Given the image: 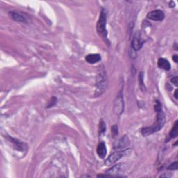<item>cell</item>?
<instances>
[{
	"instance_id": "cell-1",
	"label": "cell",
	"mask_w": 178,
	"mask_h": 178,
	"mask_svg": "<svg viewBox=\"0 0 178 178\" xmlns=\"http://www.w3.org/2000/svg\"><path fill=\"white\" fill-rule=\"evenodd\" d=\"M154 109L157 112V121L151 127H143L141 130V134L143 136L152 134L154 132H159L164 126L166 123V116L164 112L162 110V105L159 100L155 101Z\"/></svg>"
},
{
	"instance_id": "cell-2",
	"label": "cell",
	"mask_w": 178,
	"mask_h": 178,
	"mask_svg": "<svg viewBox=\"0 0 178 178\" xmlns=\"http://www.w3.org/2000/svg\"><path fill=\"white\" fill-rule=\"evenodd\" d=\"M96 96H100L106 91L107 87V79L105 72H100L96 77Z\"/></svg>"
},
{
	"instance_id": "cell-3",
	"label": "cell",
	"mask_w": 178,
	"mask_h": 178,
	"mask_svg": "<svg viewBox=\"0 0 178 178\" xmlns=\"http://www.w3.org/2000/svg\"><path fill=\"white\" fill-rule=\"evenodd\" d=\"M107 14L105 9L102 8L100 14L99 20L97 23L96 29L98 33L100 35H101L102 37L107 38V30H106V25H107Z\"/></svg>"
},
{
	"instance_id": "cell-4",
	"label": "cell",
	"mask_w": 178,
	"mask_h": 178,
	"mask_svg": "<svg viewBox=\"0 0 178 178\" xmlns=\"http://www.w3.org/2000/svg\"><path fill=\"white\" fill-rule=\"evenodd\" d=\"M130 152H131V150L130 149L123 150H119L114 152V153H112V154L109 155L107 159L105 160V164L106 166H110L112 164H114V163H116V161H118L119 159H121L123 157L130 154Z\"/></svg>"
},
{
	"instance_id": "cell-5",
	"label": "cell",
	"mask_w": 178,
	"mask_h": 178,
	"mask_svg": "<svg viewBox=\"0 0 178 178\" xmlns=\"http://www.w3.org/2000/svg\"><path fill=\"white\" fill-rule=\"evenodd\" d=\"M114 112L116 115H121L124 110V101L122 92H120L114 100Z\"/></svg>"
},
{
	"instance_id": "cell-6",
	"label": "cell",
	"mask_w": 178,
	"mask_h": 178,
	"mask_svg": "<svg viewBox=\"0 0 178 178\" xmlns=\"http://www.w3.org/2000/svg\"><path fill=\"white\" fill-rule=\"evenodd\" d=\"M144 40L142 39L141 35L140 33L136 32L134 34L133 40L132 41V47L135 51H139L142 48L143 45Z\"/></svg>"
},
{
	"instance_id": "cell-7",
	"label": "cell",
	"mask_w": 178,
	"mask_h": 178,
	"mask_svg": "<svg viewBox=\"0 0 178 178\" xmlns=\"http://www.w3.org/2000/svg\"><path fill=\"white\" fill-rule=\"evenodd\" d=\"M164 13L161 10H154L147 14L148 18L153 21H161L164 19Z\"/></svg>"
},
{
	"instance_id": "cell-8",
	"label": "cell",
	"mask_w": 178,
	"mask_h": 178,
	"mask_svg": "<svg viewBox=\"0 0 178 178\" xmlns=\"http://www.w3.org/2000/svg\"><path fill=\"white\" fill-rule=\"evenodd\" d=\"M8 15H9L10 18L13 19V20L16 21V22H24V23L26 22V17L24 16L23 14L20 13V12L13 10V11H10L8 13Z\"/></svg>"
},
{
	"instance_id": "cell-9",
	"label": "cell",
	"mask_w": 178,
	"mask_h": 178,
	"mask_svg": "<svg viewBox=\"0 0 178 178\" xmlns=\"http://www.w3.org/2000/svg\"><path fill=\"white\" fill-rule=\"evenodd\" d=\"M86 61L91 64H94L101 60V55L99 54H88L85 58Z\"/></svg>"
},
{
	"instance_id": "cell-10",
	"label": "cell",
	"mask_w": 178,
	"mask_h": 178,
	"mask_svg": "<svg viewBox=\"0 0 178 178\" xmlns=\"http://www.w3.org/2000/svg\"><path fill=\"white\" fill-rule=\"evenodd\" d=\"M97 153L100 158H105L107 155V147H106L105 143L104 142H101L98 144V148H97Z\"/></svg>"
},
{
	"instance_id": "cell-11",
	"label": "cell",
	"mask_w": 178,
	"mask_h": 178,
	"mask_svg": "<svg viewBox=\"0 0 178 178\" xmlns=\"http://www.w3.org/2000/svg\"><path fill=\"white\" fill-rule=\"evenodd\" d=\"M157 66L159 68L163 69L165 70H169L170 69V63L167 59L164 58H160L158 60Z\"/></svg>"
},
{
	"instance_id": "cell-12",
	"label": "cell",
	"mask_w": 178,
	"mask_h": 178,
	"mask_svg": "<svg viewBox=\"0 0 178 178\" xmlns=\"http://www.w3.org/2000/svg\"><path fill=\"white\" fill-rule=\"evenodd\" d=\"M128 138L127 137V136H124L122 139H121L120 141L118 143V145H114V148H124L127 145V143H129Z\"/></svg>"
},
{
	"instance_id": "cell-13",
	"label": "cell",
	"mask_w": 178,
	"mask_h": 178,
	"mask_svg": "<svg viewBox=\"0 0 178 178\" xmlns=\"http://www.w3.org/2000/svg\"><path fill=\"white\" fill-rule=\"evenodd\" d=\"M178 135V121H176L175 124H174L173 127L170 130V133H169V136L170 139L175 138Z\"/></svg>"
},
{
	"instance_id": "cell-14",
	"label": "cell",
	"mask_w": 178,
	"mask_h": 178,
	"mask_svg": "<svg viewBox=\"0 0 178 178\" xmlns=\"http://www.w3.org/2000/svg\"><path fill=\"white\" fill-rule=\"evenodd\" d=\"M123 164H121V163H118V164L115 165L114 166L112 167L111 168H109L108 170L107 171V173L109 174H112V173H118V172H120V170H121V168H122Z\"/></svg>"
},
{
	"instance_id": "cell-15",
	"label": "cell",
	"mask_w": 178,
	"mask_h": 178,
	"mask_svg": "<svg viewBox=\"0 0 178 178\" xmlns=\"http://www.w3.org/2000/svg\"><path fill=\"white\" fill-rule=\"evenodd\" d=\"M139 85H140L141 89L143 91L145 90V86H144V83H143V72H141L140 74H139Z\"/></svg>"
},
{
	"instance_id": "cell-16",
	"label": "cell",
	"mask_w": 178,
	"mask_h": 178,
	"mask_svg": "<svg viewBox=\"0 0 178 178\" xmlns=\"http://www.w3.org/2000/svg\"><path fill=\"white\" fill-rule=\"evenodd\" d=\"M106 130H107V127H106L105 123L102 120H101V121H100V129H99L100 135L103 134L105 132Z\"/></svg>"
},
{
	"instance_id": "cell-17",
	"label": "cell",
	"mask_w": 178,
	"mask_h": 178,
	"mask_svg": "<svg viewBox=\"0 0 178 178\" xmlns=\"http://www.w3.org/2000/svg\"><path fill=\"white\" fill-rule=\"evenodd\" d=\"M177 168H178V163H177V161L174 162V163H172V164H170L168 167V170H177Z\"/></svg>"
},
{
	"instance_id": "cell-18",
	"label": "cell",
	"mask_w": 178,
	"mask_h": 178,
	"mask_svg": "<svg viewBox=\"0 0 178 178\" xmlns=\"http://www.w3.org/2000/svg\"><path fill=\"white\" fill-rule=\"evenodd\" d=\"M56 102H57V99H56V98H55V97H52V99H51L50 100V104L47 105V108H50V107H54V106L56 104Z\"/></svg>"
},
{
	"instance_id": "cell-19",
	"label": "cell",
	"mask_w": 178,
	"mask_h": 178,
	"mask_svg": "<svg viewBox=\"0 0 178 178\" xmlns=\"http://www.w3.org/2000/svg\"><path fill=\"white\" fill-rule=\"evenodd\" d=\"M112 132L114 134V135H118V129L117 125H114L112 127Z\"/></svg>"
},
{
	"instance_id": "cell-20",
	"label": "cell",
	"mask_w": 178,
	"mask_h": 178,
	"mask_svg": "<svg viewBox=\"0 0 178 178\" xmlns=\"http://www.w3.org/2000/svg\"><path fill=\"white\" fill-rule=\"evenodd\" d=\"M171 82L172 83V84H174L175 85L177 86V77H173V78L171 79Z\"/></svg>"
},
{
	"instance_id": "cell-21",
	"label": "cell",
	"mask_w": 178,
	"mask_h": 178,
	"mask_svg": "<svg viewBox=\"0 0 178 178\" xmlns=\"http://www.w3.org/2000/svg\"><path fill=\"white\" fill-rule=\"evenodd\" d=\"M177 57H178V56L177 55V54H175V55L172 56V59H173V61H175V63L177 62Z\"/></svg>"
},
{
	"instance_id": "cell-22",
	"label": "cell",
	"mask_w": 178,
	"mask_h": 178,
	"mask_svg": "<svg viewBox=\"0 0 178 178\" xmlns=\"http://www.w3.org/2000/svg\"><path fill=\"white\" fill-rule=\"evenodd\" d=\"M169 6H170V7H174L175 6V2H174V1H171L170 2V3H169Z\"/></svg>"
},
{
	"instance_id": "cell-23",
	"label": "cell",
	"mask_w": 178,
	"mask_h": 178,
	"mask_svg": "<svg viewBox=\"0 0 178 178\" xmlns=\"http://www.w3.org/2000/svg\"><path fill=\"white\" fill-rule=\"evenodd\" d=\"M174 96H175V98H176V99H177V98H178V97H177V89L175 90V93H174Z\"/></svg>"
}]
</instances>
